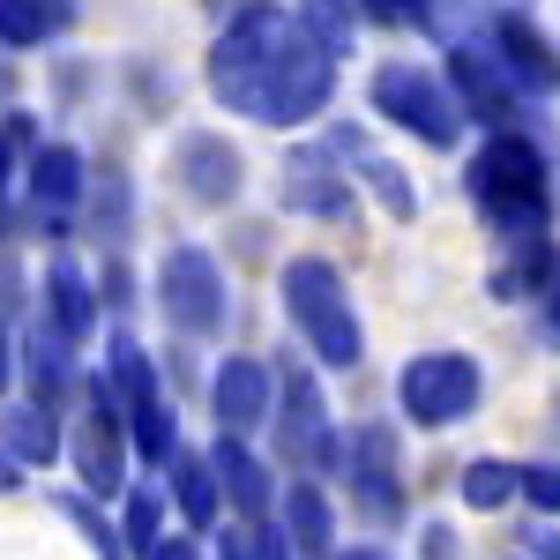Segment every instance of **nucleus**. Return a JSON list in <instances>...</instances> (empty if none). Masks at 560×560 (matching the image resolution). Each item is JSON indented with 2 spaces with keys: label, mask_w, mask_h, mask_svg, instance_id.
I'll list each match as a JSON object with an SVG mask.
<instances>
[{
  "label": "nucleus",
  "mask_w": 560,
  "mask_h": 560,
  "mask_svg": "<svg viewBox=\"0 0 560 560\" xmlns=\"http://www.w3.org/2000/svg\"><path fill=\"white\" fill-rule=\"evenodd\" d=\"M210 90L217 105L247 113L261 128H300L337 90V45L322 38L300 8L247 0L210 45Z\"/></svg>",
  "instance_id": "obj_1"
},
{
  "label": "nucleus",
  "mask_w": 560,
  "mask_h": 560,
  "mask_svg": "<svg viewBox=\"0 0 560 560\" xmlns=\"http://www.w3.org/2000/svg\"><path fill=\"white\" fill-rule=\"evenodd\" d=\"M464 187H471L478 217H486L501 240H538V232H546V217H553L546 150H538L530 135H516V128H493L486 142H478Z\"/></svg>",
  "instance_id": "obj_2"
},
{
  "label": "nucleus",
  "mask_w": 560,
  "mask_h": 560,
  "mask_svg": "<svg viewBox=\"0 0 560 560\" xmlns=\"http://www.w3.org/2000/svg\"><path fill=\"white\" fill-rule=\"evenodd\" d=\"M277 292H284V314L300 322V337L314 345V359H322V366H359L366 337H359V314H351L345 277H337L329 261H322V255L284 261Z\"/></svg>",
  "instance_id": "obj_3"
},
{
  "label": "nucleus",
  "mask_w": 560,
  "mask_h": 560,
  "mask_svg": "<svg viewBox=\"0 0 560 560\" xmlns=\"http://www.w3.org/2000/svg\"><path fill=\"white\" fill-rule=\"evenodd\" d=\"M374 105H382V120L419 135L427 150H456V135H464V97H456V83H441L433 68H411V60L374 68Z\"/></svg>",
  "instance_id": "obj_4"
},
{
  "label": "nucleus",
  "mask_w": 560,
  "mask_h": 560,
  "mask_svg": "<svg viewBox=\"0 0 560 560\" xmlns=\"http://www.w3.org/2000/svg\"><path fill=\"white\" fill-rule=\"evenodd\" d=\"M478 388H486L478 359H464V351H419V359H404V374H396V404H404L411 427L433 433V427L471 419Z\"/></svg>",
  "instance_id": "obj_5"
},
{
  "label": "nucleus",
  "mask_w": 560,
  "mask_h": 560,
  "mask_svg": "<svg viewBox=\"0 0 560 560\" xmlns=\"http://www.w3.org/2000/svg\"><path fill=\"white\" fill-rule=\"evenodd\" d=\"M68 448H75V471H83L90 501L128 493V404H120L113 374H90V404H83V419H75Z\"/></svg>",
  "instance_id": "obj_6"
},
{
  "label": "nucleus",
  "mask_w": 560,
  "mask_h": 560,
  "mask_svg": "<svg viewBox=\"0 0 560 560\" xmlns=\"http://www.w3.org/2000/svg\"><path fill=\"white\" fill-rule=\"evenodd\" d=\"M105 374H113V388H120V404H128V433L135 448L150 456V464H173L179 441H173V411H165V396H158V366H150V351L135 345V337H113V351H105Z\"/></svg>",
  "instance_id": "obj_7"
},
{
  "label": "nucleus",
  "mask_w": 560,
  "mask_h": 560,
  "mask_svg": "<svg viewBox=\"0 0 560 560\" xmlns=\"http://www.w3.org/2000/svg\"><path fill=\"white\" fill-rule=\"evenodd\" d=\"M277 448H284V464H292V471H337V464H345V441H337V427H329V404H322V388H314V374H306L300 359L284 366Z\"/></svg>",
  "instance_id": "obj_8"
},
{
  "label": "nucleus",
  "mask_w": 560,
  "mask_h": 560,
  "mask_svg": "<svg viewBox=\"0 0 560 560\" xmlns=\"http://www.w3.org/2000/svg\"><path fill=\"white\" fill-rule=\"evenodd\" d=\"M158 306L179 337H217L224 329V277L202 247H173L158 261Z\"/></svg>",
  "instance_id": "obj_9"
},
{
  "label": "nucleus",
  "mask_w": 560,
  "mask_h": 560,
  "mask_svg": "<svg viewBox=\"0 0 560 560\" xmlns=\"http://www.w3.org/2000/svg\"><path fill=\"white\" fill-rule=\"evenodd\" d=\"M448 83H456V97H464V113H471L478 128H516L523 83L509 75V60H501L493 45L456 38V45H448Z\"/></svg>",
  "instance_id": "obj_10"
},
{
  "label": "nucleus",
  "mask_w": 560,
  "mask_h": 560,
  "mask_svg": "<svg viewBox=\"0 0 560 560\" xmlns=\"http://www.w3.org/2000/svg\"><path fill=\"white\" fill-rule=\"evenodd\" d=\"M345 471H351V501L366 523H396L404 516V471H396V433L388 427H359L345 448Z\"/></svg>",
  "instance_id": "obj_11"
},
{
  "label": "nucleus",
  "mask_w": 560,
  "mask_h": 560,
  "mask_svg": "<svg viewBox=\"0 0 560 560\" xmlns=\"http://www.w3.org/2000/svg\"><path fill=\"white\" fill-rule=\"evenodd\" d=\"M173 179L187 187V202H202V210H224L232 195H240V179H247V165H240V150L224 142V135H179L173 142Z\"/></svg>",
  "instance_id": "obj_12"
},
{
  "label": "nucleus",
  "mask_w": 560,
  "mask_h": 560,
  "mask_svg": "<svg viewBox=\"0 0 560 560\" xmlns=\"http://www.w3.org/2000/svg\"><path fill=\"white\" fill-rule=\"evenodd\" d=\"M23 187H31V217H38L45 232L60 240V232L83 217V187H90V179H83V158H75L68 142H38V150H31V179H23Z\"/></svg>",
  "instance_id": "obj_13"
},
{
  "label": "nucleus",
  "mask_w": 560,
  "mask_h": 560,
  "mask_svg": "<svg viewBox=\"0 0 560 560\" xmlns=\"http://www.w3.org/2000/svg\"><path fill=\"white\" fill-rule=\"evenodd\" d=\"M284 210L306 217H351V179L337 173V150H292L284 158Z\"/></svg>",
  "instance_id": "obj_14"
},
{
  "label": "nucleus",
  "mask_w": 560,
  "mask_h": 560,
  "mask_svg": "<svg viewBox=\"0 0 560 560\" xmlns=\"http://www.w3.org/2000/svg\"><path fill=\"white\" fill-rule=\"evenodd\" d=\"M493 52L509 60V75L523 83V97H553V90H560V52L546 45V31H538L530 15L509 8V15L493 23Z\"/></svg>",
  "instance_id": "obj_15"
},
{
  "label": "nucleus",
  "mask_w": 560,
  "mask_h": 560,
  "mask_svg": "<svg viewBox=\"0 0 560 560\" xmlns=\"http://www.w3.org/2000/svg\"><path fill=\"white\" fill-rule=\"evenodd\" d=\"M210 404H217V427L224 433H255L269 419V374H261V359H224L210 382Z\"/></svg>",
  "instance_id": "obj_16"
},
{
  "label": "nucleus",
  "mask_w": 560,
  "mask_h": 560,
  "mask_svg": "<svg viewBox=\"0 0 560 560\" xmlns=\"http://www.w3.org/2000/svg\"><path fill=\"white\" fill-rule=\"evenodd\" d=\"M23 374H31V396H38L45 411H60V404L75 396V345L38 322V329L23 337Z\"/></svg>",
  "instance_id": "obj_17"
},
{
  "label": "nucleus",
  "mask_w": 560,
  "mask_h": 560,
  "mask_svg": "<svg viewBox=\"0 0 560 560\" xmlns=\"http://www.w3.org/2000/svg\"><path fill=\"white\" fill-rule=\"evenodd\" d=\"M90 322H97V300H90L83 269H75L68 255H52L45 261V329H60L68 345H83Z\"/></svg>",
  "instance_id": "obj_18"
},
{
  "label": "nucleus",
  "mask_w": 560,
  "mask_h": 560,
  "mask_svg": "<svg viewBox=\"0 0 560 560\" xmlns=\"http://www.w3.org/2000/svg\"><path fill=\"white\" fill-rule=\"evenodd\" d=\"M210 456H217V478H224V493H232V509H240L247 523H261V516H269V471L255 464V448H247V433H224V441H217Z\"/></svg>",
  "instance_id": "obj_19"
},
{
  "label": "nucleus",
  "mask_w": 560,
  "mask_h": 560,
  "mask_svg": "<svg viewBox=\"0 0 560 560\" xmlns=\"http://www.w3.org/2000/svg\"><path fill=\"white\" fill-rule=\"evenodd\" d=\"M284 530H292V553L300 560L337 553V523H329V501H322L314 478H292V493H284Z\"/></svg>",
  "instance_id": "obj_20"
},
{
  "label": "nucleus",
  "mask_w": 560,
  "mask_h": 560,
  "mask_svg": "<svg viewBox=\"0 0 560 560\" xmlns=\"http://www.w3.org/2000/svg\"><path fill=\"white\" fill-rule=\"evenodd\" d=\"M75 23V0H0V45H45Z\"/></svg>",
  "instance_id": "obj_21"
},
{
  "label": "nucleus",
  "mask_w": 560,
  "mask_h": 560,
  "mask_svg": "<svg viewBox=\"0 0 560 560\" xmlns=\"http://www.w3.org/2000/svg\"><path fill=\"white\" fill-rule=\"evenodd\" d=\"M217 493H224L217 456H187V448H179V456H173V501H179V516L195 523V530H210V523H217Z\"/></svg>",
  "instance_id": "obj_22"
},
{
  "label": "nucleus",
  "mask_w": 560,
  "mask_h": 560,
  "mask_svg": "<svg viewBox=\"0 0 560 560\" xmlns=\"http://www.w3.org/2000/svg\"><path fill=\"white\" fill-rule=\"evenodd\" d=\"M0 441H8L23 464H52V448H60V427H52V411H45L38 396H31V404H8V411H0Z\"/></svg>",
  "instance_id": "obj_23"
},
{
  "label": "nucleus",
  "mask_w": 560,
  "mask_h": 560,
  "mask_svg": "<svg viewBox=\"0 0 560 560\" xmlns=\"http://www.w3.org/2000/svg\"><path fill=\"white\" fill-rule=\"evenodd\" d=\"M337 158H351V165L366 173V187H374V195L388 202V217H411V210H419V195H411V179L396 173L388 158H374V150H359V128H337Z\"/></svg>",
  "instance_id": "obj_24"
},
{
  "label": "nucleus",
  "mask_w": 560,
  "mask_h": 560,
  "mask_svg": "<svg viewBox=\"0 0 560 560\" xmlns=\"http://www.w3.org/2000/svg\"><path fill=\"white\" fill-rule=\"evenodd\" d=\"M23 150H38L31 113H0V232L15 224V158H23Z\"/></svg>",
  "instance_id": "obj_25"
},
{
  "label": "nucleus",
  "mask_w": 560,
  "mask_h": 560,
  "mask_svg": "<svg viewBox=\"0 0 560 560\" xmlns=\"http://www.w3.org/2000/svg\"><path fill=\"white\" fill-rule=\"evenodd\" d=\"M509 493H523V471L501 464V456H478L471 471H464V501H471L478 516H486V509H509Z\"/></svg>",
  "instance_id": "obj_26"
},
{
  "label": "nucleus",
  "mask_w": 560,
  "mask_h": 560,
  "mask_svg": "<svg viewBox=\"0 0 560 560\" xmlns=\"http://www.w3.org/2000/svg\"><path fill=\"white\" fill-rule=\"evenodd\" d=\"M359 15L366 23H382V31H441V0H359Z\"/></svg>",
  "instance_id": "obj_27"
},
{
  "label": "nucleus",
  "mask_w": 560,
  "mask_h": 560,
  "mask_svg": "<svg viewBox=\"0 0 560 560\" xmlns=\"http://www.w3.org/2000/svg\"><path fill=\"white\" fill-rule=\"evenodd\" d=\"M158 516H165V509H158V493H150V486H135L128 493V523H120V538H128V553H158V546H165V538H158Z\"/></svg>",
  "instance_id": "obj_28"
},
{
  "label": "nucleus",
  "mask_w": 560,
  "mask_h": 560,
  "mask_svg": "<svg viewBox=\"0 0 560 560\" xmlns=\"http://www.w3.org/2000/svg\"><path fill=\"white\" fill-rule=\"evenodd\" d=\"M60 516H75V523L90 530V553H97V560H128V538H113V523L97 516L83 493H68V501H60Z\"/></svg>",
  "instance_id": "obj_29"
},
{
  "label": "nucleus",
  "mask_w": 560,
  "mask_h": 560,
  "mask_svg": "<svg viewBox=\"0 0 560 560\" xmlns=\"http://www.w3.org/2000/svg\"><path fill=\"white\" fill-rule=\"evenodd\" d=\"M97 232H105L113 247L128 240V179L120 173H105V187H97Z\"/></svg>",
  "instance_id": "obj_30"
},
{
  "label": "nucleus",
  "mask_w": 560,
  "mask_h": 560,
  "mask_svg": "<svg viewBox=\"0 0 560 560\" xmlns=\"http://www.w3.org/2000/svg\"><path fill=\"white\" fill-rule=\"evenodd\" d=\"M300 15H306V23H314L329 45H337V52L351 45V8H345V0H300Z\"/></svg>",
  "instance_id": "obj_31"
},
{
  "label": "nucleus",
  "mask_w": 560,
  "mask_h": 560,
  "mask_svg": "<svg viewBox=\"0 0 560 560\" xmlns=\"http://www.w3.org/2000/svg\"><path fill=\"white\" fill-rule=\"evenodd\" d=\"M523 501L560 516V464H523Z\"/></svg>",
  "instance_id": "obj_32"
},
{
  "label": "nucleus",
  "mask_w": 560,
  "mask_h": 560,
  "mask_svg": "<svg viewBox=\"0 0 560 560\" xmlns=\"http://www.w3.org/2000/svg\"><path fill=\"white\" fill-rule=\"evenodd\" d=\"M538 329H546V337L560 345V269H553V284L538 292Z\"/></svg>",
  "instance_id": "obj_33"
},
{
  "label": "nucleus",
  "mask_w": 560,
  "mask_h": 560,
  "mask_svg": "<svg viewBox=\"0 0 560 560\" xmlns=\"http://www.w3.org/2000/svg\"><path fill=\"white\" fill-rule=\"evenodd\" d=\"M255 560H292V530H269V523H261L255 530Z\"/></svg>",
  "instance_id": "obj_34"
},
{
  "label": "nucleus",
  "mask_w": 560,
  "mask_h": 560,
  "mask_svg": "<svg viewBox=\"0 0 560 560\" xmlns=\"http://www.w3.org/2000/svg\"><path fill=\"white\" fill-rule=\"evenodd\" d=\"M15 486H23V456L0 441V493H15Z\"/></svg>",
  "instance_id": "obj_35"
},
{
  "label": "nucleus",
  "mask_w": 560,
  "mask_h": 560,
  "mask_svg": "<svg viewBox=\"0 0 560 560\" xmlns=\"http://www.w3.org/2000/svg\"><path fill=\"white\" fill-rule=\"evenodd\" d=\"M523 546H530V553H538V560H560V530H530Z\"/></svg>",
  "instance_id": "obj_36"
},
{
  "label": "nucleus",
  "mask_w": 560,
  "mask_h": 560,
  "mask_svg": "<svg viewBox=\"0 0 560 560\" xmlns=\"http://www.w3.org/2000/svg\"><path fill=\"white\" fill-rule=\"evenodd\" d=\"M427 560H456V538H448L441 523H433V530H427Z\"/></svg>",
  "instance_id": "obj_37"
},
{
  "label": "nucleus",
  "mask_w": 560,
  "mask_h": 560,
  "mask_svg": "<svg viewBox=\"0 0 560 560\" xmlns=\"http://www.w3.org/2000/svg\"><path fill=\"white\" fill-rule=\"evenodd\" d=\"M150 560H202V553H195V538H165V546H158Z\"/></svg>",
  "instance_id": "obj_38"
},
{
  "label": "nucleus",
  "mask_w": 560,
  "mask_h": 560,
  "mask_svg": "<svg viewBox=\"0 0 560 560\" xmlns=\"http://www.w3.org/2000/svg\"><path fill=\"white\" fill-rule=\"evenodd\" d=\"M8 382H15V345H8V322H0V396H8Z\"/></svg>",
  "instance_id": "obj_39"
},
{
  "label": "nucleus",
  "mask_w": 560,
  "mask_h": 560,
  "mask_svg": "<svg viewBox=\"0 0 560 560\" xmlns=\"http://www.w3.org/2000/svg\"><path fill=\"white\" fill-rule=\"evenodd\" d=\"M217 560H255V530H247V538H224V546H217Z\"/></svg>",
  "instance_id": "obj_40"
},
{
  "label": "nucleus",
  "mask_w": 560,
  "mask_h": 560,
  "mask_svg": "<svg viewBox=\"0 0 560 560\" xmlns=\"http://www.w3.org/2000/svg\"><path fill=\"white\" fill-rule=\"evenodd\" d=\"M15 97V68H8V45H0V105Z\"/></svg>",
  "instance_id": "obj_41"
},
{
  "label": "nucleus",
  "mask_w": 560,
  "mask_h": 560,
  "mask_svg": "<svg viewBox=\"0 0 560 560\" xmlns=\"http://www.w3.org/2000/svg\"><path fill=\"white\" fill-rule=\"evenodd\" d=\"M501 8H516V0H501Z\"/></svg>",
  "instance_id": "obj_42"
},
{
  "label": "nucleus",
  "mask_w": 560,
  "mask_h": 560,
  "mask_svg": "<svg viewBox=\"0 0 560 560\" xmlns=\"http://www.w3.org/2000/svg\"><path fill=\"white\" fill-rule=\"evenodd\" d=\"M217 8H224V0H217Z\"/></svg>",
  "instance_id": "obj_43"
}]
</instances>
